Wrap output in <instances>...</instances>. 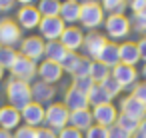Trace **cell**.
<instances>
[{
	"mask_svg": "<svg viewBox=\"0 0 146 138\" xmlns=\"http://www.w3.org/2000/svg\"><path fill=\"white\" fill-rule=\"evenodd\" d=\"M6 96H8V102H10L8 106H12L16 110H22L26 104L32 102V88H30L28 82L12 78L6 84Z\"/></svg>",
	"mask_w": 146,
	"mask_h": 138,
	"instance_id": "6da1fadb",
	"label": "cell"
},
{
	"mask_svg": "<svg viewBox=\"0 0 146 138\" xmlns=\"http://www.w3.org/2000/svg\"><path fill=\"white\" fill-rule=\"evenodd\" d=\"M80 22L84 28H98L104 22V10L98 2H82L80 4Z\"/></svg>",
	"mask_w": 146,
	"mask_h": 138,
	"instance_id": "7a4b0ae2",
	"label": "cell"
},
{
	"mask_svg": "<svg viewBox=\"0 0 146 138\" xmlns=\"http://www.w3.org/2000/svg\"><path fill=\"white\" fill-rule=\"evenodd\" d=\"M68 108L64 104H50L48 108H44V122L50 126V130H62L68 124Z\"/></svg>",
	"mask_w": 146,
	"mask_h": 138,
	"instance_id": "3957f363",
	"label": "cell"
},
{
	"mask_svg": "<svg viewBox=\"0 0 146 138\" xmlns=\"http://www.w3.org/2000/svg\"><path fill=\"white\" fill-rule=\"evenodd\" d=\"M104 26H106V32L110 38L114 40H120V38H126L130 34V20L124 16V14H116V16H108L104 20Z\"/></svg>",
	"mask_w": 146,
	"mask_h": 138,
	"instance_id": "277c9868",
	"label": "cell"
},
{
	"mask_svg": "<svg viewBox=\"0 0 146 138\" xmlns=\"http://www.w3.org/2000/svg\"><path fill=\"white\" fill-rule=\"evenodd\" d=\"M20 38H22V30L20 26L14 22V20H2L0 22V46H16L20 44Z\"/></svg>",
	"mask_w": 146,
	"mask_h": 138,
	"instance_id": "5b68a950",
	"label": "cell"
},
{
	"mask_svg": "<svg viewBox=\"0 0 146 138\" xmlns=\"http://www.w3.org/2000/svg\"><path fill=\"white\" fill-rule=\"evenodd\" d=\"M44 42H42V38H38V36H28V38H24L22 42H20V56H24V58H28V60H32L34 64L44 56Z\"/></svg>",
	"mask_w": 146,
	"mask_h": 138,
	"instance_id": "8992f818",
	"label": "cell"
},
{
	"mask_svg": "<svg viewBox=\"0 0 146 138\" xmlns=\"http://www.w3.org/2000/svg\"><path fill=\"white\" fill-rule=\"evenodd\" d=\"M38 28H40V34L48 42H58L62 32H64V28H66V24L60 20V16H56V18H42Z\"/></svg>",
	"mask_w": 146,
	"mask_h": 138,
	"instance_id": "52a82bcc",
	"label": "cell"
},
{
	"mask_svg": "<svg viewBox=\"0 0 146 138\" xmlns=\"http://www.w3.org/2000/svg\"><path fill=\"white\" fill-rule=\"evenodd\" d=\"M120 114H124L136 122H142V120H146V106L142 102H138L134 96H126L120 102Z\"/></svg>",
	"mask_w": 146,
	"mask_h": 138,
	"instance_id": "ba28073f",
	"label": "cell"
},
{
	"mask_svg": "<svg viewBox=\"0 0 146 138\" xmlns=\"http://www.w3.org/2000/svg\"><path fill=\"white\" fill-rule=\"evenodd\" d=\"M10 72H12L14 78H18V80H22V82H28L30 78L36 76V64H34L32 60L24 58V56H18V58L14 60V64L10 66Z\"/></svg>",
	"mask_w": 146,
	"mask_h": 138,
	"instance_id": "9c48e42d",
	"label": "cell"
},
{
	"mask_svg": "<svg viewBox=\"0 0 146 138\" xmlns=\"http://www.w3.org/2000/svg\"><path fill=\"white\" fill-rule=\"evenodd\" d=\"M118 84L120 88H130V86H136V78H138V72L134 66H126V64H116L112 68V74H110Z\"/></svg>",
	"mask_w": 146,
	"mask_h": 138,
	"instance_id": "30bf717a",
	"label": "cell"
},
{
	"mask_svg": "<svg viewBox=\"0 0 146 138\" xmlns=\"http://www.w3.org/2000/svg\"><path fill=\"white\" fill-rule=\"evenodd\" d=\"M92 118H94V122H96L98 126L108 128V126H114V124H116L118 112H116V108H114L112 104H102V106L92 108Z\"/></svg>",
	"mask_w": 146,
	"mask_h": 138,
	"instance_id": "8fae6325",
	"label": "cell"
},
{
	"mask_svg": "<svg viewBox=\"0 0 146 138\" xmlns=\"http://www.w3.org/2000/svg\"><path fill=\"white\" fill-rule=\"evenodd\" d=\"M58 42H60L68 52H76V50L82 46V42H84V34H82L80 28L68 26V28H64V32H62V36H60Z\"/></svg>",
	"mask_w": 146,
	"mask_h": 138,
	"instance_id": "7c38bea8",
	"label": "cell"
},
{
	"mask_svg": "<svg viewBox=\"0 0 146 138\" xmlns=\"http://www.w3.org/2000/svg\"><path fill=\"white\" fill-rule=\"evenodd\" d=\"M20 118L26 122V126H32V128L40 126L44 122V108H42V104H38V102L26 104L20 110Z\"/></svg>",
	"mask_w": 146,
	"mask_h": 138,
	"instance_id": "4fadbf2b",
	"label": "cell"
},
{
	"mask_svg": "<svg viewBox=\"0 0 146 138\" xmlns=\"http://www.w3.org/2000/svg\"><path fill=\"white\" fill-rule=\"evenodd\" d=\"M16 18H18V24H20L22 28H26V30H32V28H36V26H40V20H42V16H40L38 10H36V6H32V4L22 6L20 12L16 14Z\"/></svg>",
	"mask_w": 146,
	"mask_h": 138,
	"instance_id": "5bb4252c",
	"label": "cell"
},
{
	"mask_svg": "<svg viewBox=\"0 0 146 138\" xmlns=\"http://www.w3.org/2000/svg\"><path fill=\"white\" fill-rule=\"evenodd\" d=\"M64 106L68 108V112H76V110H86L88 108V98L86 94H82L76 88H68L64 94Z\"/></svg>",
	"mask_w": 146,
	"mask_h": 138,
	"instance_id": "9a60e30c",
	"label": "cell"
},
{
	"mask_svg": "<svg viewBox=\"0 0 146 138\" xmlns=\"http://www.w3.org/2000/svg\"><path fill=\"white\" fill-rule=\"evenodd\" d=\"M84 50H86V54L90 56V58H98V54L102 52V48L108 44V40L102 36V34H98V32H90V34H86L84 36Z\"/></svg>",
	"mask_w": 146,
	"mask_h": 138,
	"instance_id": "2e32d148",
	"label": "cell"
},
{
	"mask_svg": "<svg viewBox=\"0 0 146 138\" xmlns=\"http://www.w3.org/2000/svg\"><path fill=\"white\" fill-rule=\"evenodd\" d=\"M38 76L42 78L44 84H54L62 78V68L60 64L56 62H50V60H44L40 66H38Z\"/></svg>",
	"mask_w": 146,
	"mask_h": 138,
	"instance_id": "e0dca14e",
	"label": "cell"
},
{
	"mask_svg": "<svg viewBox=\"0 0 146 138\" xmlns=\"http://www.w3.org/2000/svg\"><path fill=\"white\" fill-rule=\"evenodd\" d=\"M118 56H120V64L134 66L140 60L138 44L136 42H122V44H118Z\"/></svg>",
	"mask_w": 146,
	"mask_h": 138,
	"instance_id": "ac0fdd59",
	"label": "cell"
},
{
	"mask_svg": "<svg viewBox=\"0 0 146 138\" xmlns=\"http://www.w3.org/2000/svg\"><path fill=\"white\" fill-rule=\"evenodd\" d=\"M68 122H70V126L72 128H76L78 132H86L90 126H92V122H94V118H92V110H76V112H70V116H68Z\"/></svg>",
	"mask_w": 146,
	"mask_h": 138,
	"instance_id": "d6986e66",
	"label": "cell"
},
{
	"mask_svg": "<svg viewBox=\"0 0 146 138\" xmlns=\"http://www.w3.org/2000/svg\"><path fill=\"white\" fill-rule=\"evenodd\" d=\"M20 124V110L12 108V106H2L0 108V126L2 130H12Z\"/></svg>",
	"mask_w": 146,
	"mask_h": 138,
	"instance_id": "ffe728a7",
	"label": "cell"
},
{
	"mask_svg": "<svg viewBox=\"0 0 146 138\" xmlns=\"http://www.w3.org/2000/svg\"><path fill=\"white\" fill-rule=\"evenodd\" d=\"M96 62H100V64H104V66H108V68H114L116 64H120L118 44H116V42H108V44L102 48V52L98 54Z\"/></svg>",
	"mask_w": 146,
	"mask_h": 138,
	"instance_id": "44dd1931",
	"label": "cell"
},
{
	"mask_svg": "<svg viewBox=\"0 0 146 138\" xmlns=\"http://www.w3.org/2000/svg\"><path fill=\"white\" fill-rule=\"evenodd\" d=\"M60 20L64 24H74L80 20V4L74 2V0H70V2H62L60 4Z\"/></svg>",
	"mask_w": 146,
	"mask_h": 138,
	"instance_id": "7402d4cb",
	"label": "cell"
},
{
	"mask_svg": "<svg viewBox=\"0 0 146 138\" xmlns=\"http://www.w3.org/2000/svg\"><path fill=\"white\" fill-rule=\"evenodd\" d=\"M66 54H68V50H66L60 42H48V44L44 46V56H46V60H50V62L60 64V62L66 58Z\"/></svg>",
	"mask_w": 146,
	"mask_h": 138,
	"instance_id": "603a6c76",
	"label": "cell"
},
{
	"mask_svg": "<svg viewBox=\"0 0 146 138\" xmlns=\"http://www.w3.org/2000/svg\"><path fill=\"white\" fill-rule=\"evenodd\" d=\"M86 98H88V104H92L94 108L96 106H102V104H110V96H108V92L100 86V84H94L92 88H90V92L86 94Z\"/></svg>",
	"mask_w": 146,
	"mask_h": 138,
	"instance_id": "cb8c5ba5",
	"label": "cell"
},
{
	"mask_svg": "<svg viewBox=\"0 0 146 138\" xmlns=\"http://www.w3.org/2000/svg\"><path fill=\"white\" fill-rule=\"evenodd\" d=\"M36 10L42 18H56L60 14V2H56V0H42V2H38Z\"/></svg>",
	"mask_w": 146,
	"mask_h": 138,
	"instance_id": "d4e9b609",
	"label": "cell"
},
{
	"mask_svg": "<svg viewBox=\"0 0 146 138\" xmlns=\"http://www.w3.org/2000/svg\"><path fill=\"white\" fill-rule=\"evenodd\" d=\"M110 76V68L100 64V62H90V72H88V78L94 82V84H102L106 78Z\"/></svg>",
	"mask_w": 146,
	"mask_h": 138,
	"instance_id": "484cf974",
	"label": "cell"
},
{
	"mask_svg": "<svg viewBox=\"0 0 146 138\" xmlns=\"http://www.w3.org/2000/svg\"><path fill=\"white\" fill-rule=\"evenodd\" d=\"M30 88H32V98H36L38 104H42V102H46V100H52V96H54V88H52L50 84L36 82V84L30 86Z\"/></svg>",
	"mask_w": 146,
	"mask_h": 138,
	"instance_id": "4316f807",
	"label": "cell"
},
{
	"mask_svg": "<svg viewBox=\"0 0 146 138\" xmlns=\"http://www.w3.org/2000/svg\"><path fill=\"white\" fill-rule=\"evenodd\" d=\"M138 124L140 122H136V120H132V118H128V116H124V114H118V118H116V126L118 128H122L126 134H130V136H134L136 132H138Z\"/></svg>",
	"mask_w": 146,
	"mask_h": 138,
	"instance_id": "83f0119b",
	"label": "cell"
},
{
	"mask_svg": "<svg viewBox=\"0 0 146 138\" xmlns=\"http://www.w3.org/2000/svg\"><path fill=\"white\" fill-rule=\"evenodd\" d=\"M100 6H102V10H104L108 16H116V14H122V12H124L126 2H122V0H104Z\"/></svg>",
	"mask_w": 146,
	"mask_h": 138,
	"instance_id": "f1b7e54d",
	"label": "cell"
},
{
	"mask_svg": "<svg viewBox=\"0 0 146 138\" xmlns=\"http://www.w3.org/2000/svg\"><path fill=\"white\" fill-rule=\"evenodd\" d=\"M16 58H18V54H16L14 48L0 46V66H2V68H10V66L14 64Z\"/></svg>",
	"mask_w": 146,
	"mask_h": 138,
	"instance_id": "f546056e",
	"label": "cell"
},
{
	"mask_svg": "<svg viewBox=\"0 0 146 138\" xmlns=\"http://www.w3.org/2000/svg\"><path fill=\"white\" fill-rule=\"evenodd\" d=\"M80 54H76V52H68L66 54V58L60 62V68H62V72L66 70V72H70V74H74V70H76V66L80 64Z\"/></svg>",
	"mask_w": 146,
	"mask_h": 138,
	"instance_id": "4dcf8cb0",
	"label": "cell"
},
{
	"mask_svg": "<svg viewBox=\"0 0 146 138\" xmlns=\"http://www.w3.org/2000/svg\"><path fill=\"white\" fill-rule=\"evenodd\" d=\"M100 86H102V88H104V90L108 92V96H110V98H114V96H118V94L122 92L120 84H118V82H116V80H114L112 76H108V78H106V80H104V82H102Z\"/></svg>",
	"mask_w": 146,
	"mask_h": 138,
	"instance_id": "1f68e13d",
	"label": "cell"
},
{
	"mask_svg": "<svg viewBox=\"0 0 146 138\" xmlns=\"http://www.w3.org/2000/svg\"><path fill=\"white\" fill-rule=\"evenodd\" d=\"M92 86H94V82H92L88 76H84V78H74V82H72V88L80 90L82 94H88Z\"/></svg>",
	"mask_w": 146,
	"mask_h": 138,
	"instance_id": "d6a6232c",
	"label": "cell"
},
{
	"mask_svg": "<svg viewBox=\"0 0 146 138\" xmlns=\"http://www.w3.org/2000/svg\"><path fill=\"white\" fill-rule=\"evenodd\" d=\"M90 62H92L90 58H84V56H82V58H80V64L76 66V70H74L72 76H74V78H84V76H88V72H90Z\"/></svg>",
	"mask_w": 146,
	"mask_h": 138,
	"instance_id": "836d02e7",
	"label": "cell"
},
{
	"mask_svg": "<svg viewBox=\"0 0 146 138\" xmlns=\"http://www.w3.org/2000/svg\"><path fill=\"white\" fill-rule=\"evenodd\" d=\"M130 96H134L138 102H142L146 106V82H136V86L132 88V94Z\"/></svg>",
	"mask_w": 146,
	"mask_h": 138,
	"instance_id": "e575fe53",
	"label": "cell"
},
{
	"mask_svg": "<svg viewBox=\"0 0 146 138\" xmlns=\"http://www.w3.org/2000/svg\"><path fill=\"white\" fill-rule=\"evenodd\" d=\"M86 138H108V128H104V126H90L88 130H86Z\"/></svg>",
	"mask_w": 146,
	"mask_h": 138,
	"instance_id": "d590c367",
	"label": "cell"
},
{
	"mask_svg": "<svg viewBox=\"0 0 146 138\" xmlns=\"http://www.w3.org/2000/svg\"><path fill=\"white\" fill-rule=\"evenodd\" d=\"M36 132H38V128H32V126H20V128H16V132H14L12 138H36Z\"/></svg>",
	"mask_w": 146,
	"mask_h": 138,
	"instance_id": "8d00e7d4",
	"label": "cell"
},
{
	"mask_svg": "<svg viewBox=\"0 0 146 138\" xmlns=\"http://www.w3.org/2000/svg\"><path fill=\"white\" fill-rule=\"evenodd\" d=\"M56 136H58V138H82V132H78V130L72 128V126H64Z\"/></svg>",
	"mask_w": 146,
	"mask_h": 138,
	"instance_id": "74e56055",
	"label": "cell"
},
{
	"mask_svg": "<svg viewBox=\"0 0 146 138\" xmlns=\"http://www.w3.org/2000/svg\"><path fill=\"white\" fill-rule=\"evenodd\" d=\"M134 28L138 32H146V10L140 14H134Z\"/></svg>",
	"mask_w": 146,
	"mask_h": 138,
	"instance_id": "f35d334b",
	"label": "cell"
},
{
	"mask_svg": "<svg viewBox=\"0 0 146 138\" xmlns=\"http://www.w3.org/2000/svg\"><path fill=\"white\" fill-rule=\"evenodd\" d=\"M108 138H132V136H130V134H126L122 128H118V126L114 124V126H110V128H108Z\"/></svg>",
	"mask_w": 146,
	"mask_h": 138,
	"instance_id": "ab89813d",
	"label": "cell"
},
{
	"mask_svg": "<svg viewBox=\"0 0 146 138\" xmlns=\"http://www.w3.org/2000/svg\"><path fill=\"white\" fill-rule=\"evenodd\" d=\"M130 8L134 14H140L146 10V0H134V2H130Z\"/></svg>",
	"mask_w": 146,
	"mask_h": 138,
	"instance_id": "60d3db41",
	"label": "cell"
},
{
	"mask_svg": "<svg viewBox=\"0 0 146 138\" xmlns=\"http://www.w3.org/2000/svg\"><path fill=\"white\" fill-rule=\"evenodd\" d=\"M36 138H58V136H56L54 130H50V128H38Z\"/></svg>",
	"mask_w": 146,
	"mask_h": 138,
	"instance_id": "b9f144b4",
	"label": "cell"
},
{
	"mask_svg": "<svg viewBox=\"0 0 146 138\" xmlns=\"http://www.w3.org/2000/svg\"><path fill=\"white\" fill-rule=\"evenodd\" d=\"M138 44V54H140V58L146 62V38H142L140 42H136Z\"/></svg>",
	"mask_w": 146,
	"mask_h": 138,
	"instance_id": "7bdbcfd3",
	"label": "cell"
},
{
	"mask_svg": "<svg viewBox=\"0 0 146 138\" xmlns=\"http://www.w3.org/2000/svg\"><path fill=\"white\" fill-rule=\"evenodd\" d=\"M14 6V2H10V0H0V10H10Z\"/></svg>",
	"mask_w": 146,
	"mask_h": 138,
	"instance_id": "ee69618b",
	"label": "cell"
},
{
	"mask_svg": "<svg viewBox=\"0 0 146 138\" xmlns=\"http://www.w3.org/2000/svg\"><path fill=\"white\" fill-rule=\"evenodd\" d=\"M138 134H142V136H146V120H142V122L138 124Z\"/></svg>",
	"mask_w": 146,
	"mask_h": 138,
	"instance_id": "f6af8a7d",
	"label": "cell"
},
{
	"mask_svg": "<svg viewBox=\"0 0 146 138\" xmlns=\"http://www.w3.org/2000/svg\"><path fill=\"white\" fill-rule=\"evenodd\" d=\"M0 138H12V134H10L8 130H2V128H0Z\"/></svg>",
	"mask_w": 146,
	"mask_h": 138,
	"instance_id": "bcb514c9",
	"label": "cell"
},
{
	"mask_svg": "<svg viewBox=\"0 0 146 138\" xmlns=\"http://www.w3.org/2000/svg\"><path fill=\"white\" fill-rule=\"evenodd\" d=\"M142 76L146 78V64H144V68H142ZM144 82H146V80H144Z\"/></svg>",
	"mask_w": 146,
	"mask_h": 138,
	"instance_id": "7dc6e473",
	"label": "cell"
},
{
	"mask_svg": "<svg viewBox=\"0 0 146 138\" xmlns=\"http://www.w3.org/2000/svg\"><path fill=\"white\" fill-rule=\"evenodd\" d=\"M132 138H146V136H142V134H138V132H136V134H134Z\"/></svg>",
	"mask_w": 146,
	"mask_h": 138,
	"instance_id": "c3c4849f",
	"label": "cell"
},
{
	"mask_svg": "<svg viewBox=\"0 0 146 138\" xmlns=\"http://www.w3.org/2000/svg\"><path fill=\"white\" fill-rule=\"evenodd\" d=\"M2 74H4V68H2V66H0V78H2Z\"/></svg>",
	"mask_w": 146,
	"mask_h": 138,
	"instance_id": "681fc988",
	"label": "cell"
},
{
	"mask_svg": "<svg viewBox=\"0 0 146 138\" xmlns=\"http://www.w3.org/2000/svg\"><path fill=\"white\" fill-rule=\"evenodd\" d=\"M144 38H146V36H144Z\"/></svg>",
	"mask_w": 146,
	"mask_h": 138,
	"instance_id": "f907efd6",
	"label": "cell"
}]
</instances>
